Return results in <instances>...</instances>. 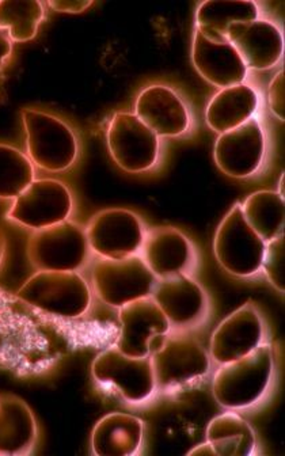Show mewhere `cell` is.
I'll list each match as a JSON object with an SVG mask.
<instances>
[{"label": "cell", "instance_id": "6da1fadb", "mask_svg": "<svg viewBox=\"0 0 285 456\" xmlns=\"http://www.w3.org/2000/svg\"><path fill=\"white\" fill-rule=\"evenodd\" d=\"M118 325L94 318L54 317L0 289V372L38 377L80 349H106L118 341Z\"/></svg>", "mask_w": 285, "mask_h": 456}, {"label": "cell", "instance_id": "7a4b0ae2", "mask_svg": "<svg viewBox=\"0 0 285 456\" xmlns=\"http://www.w3.org/2000/svg\"><path fill=\"white\" fill-rule=\"evenodd\" d=\"M273 370L274 349L266 342L240 359L220 364L214 377L216 403L228 411L256 405L268 391Z\"/></svg>", "mask_w": 285, "mask_h": 456}, {"label": "cell", "instance_id": "3957f363", "mask_svg": "<svg viewBox=\"0 0 285 456\" xmlns=\"http://www.w3.org/2000/svg\"><path fill=\"white\" fill-rule=\"evenodd\" d=\"M20 114L28 157L33 165L49 173H61L75 165L79 142L66 121L38 109L26 108Z\"/></svg>", "mask_w": 285, "mask_h": 456}, {"label": "cell", "instance_id": "277c9868", "mask_svg": "<svg viewBox=\"0 0 285 456\" xmlns=\"http://www.w3.org/2000/svg\"><path fill=\"white\" fill-rule=\"evenodd\" d=\"M18 297L54 317H85L92 305V289L77 272L38 271L18 289Z\"/></svg>", "mask_w": 285, "mask_h": 456}, {"label": "cell", "instance_id": "5b68a950", "mask_svg": "<svg viewBox=\"0 0 285 456\" xmlns=\"http://www.w3.org/2000/svg\"><path fill=\"white\" fill-rule=\"evenodd\" d=\"M92 374L101 387L118 394L126 403H146L157 393L150 356H128L116 346L103 349L95 357Z\"/></svg>", "mask_w": 285, "mask_h": 456}, {"label": "cell", "instance_id": "8992f818", "mask_svg": "<svg viewBox=\"0 0 285 456\" xmlns=\"http://www.w3.org/2000/svg\"><path fill=\"white\" fill-rule=\"evenodd\" d=\"M86 232L71 220L41 228L28 238V261L37 271L77 272L89 258Z\"/></svg>", "mask_w": 285, "mask_h": 456}, {"label": "cell", "instance_id": "52a82bcc", "mask_svg": "<svg viewBox=\"0 0 285 456\" xmlns=\"http://www.w3.org/2000/svg\"><path fill=\"white\" fill-rule=\"evenodd\" d=\"M92 281L97 297L118 310L126 303L151 297L158 279L136 254L120 260L100 258L93 266Z\"/></svg>", "mask_w": 285, "mask_h": 456}, {"label": "cell", "instance_id": "ba28073f", "mask_svg": "<svg viewBox=\"0 0 285 456\" xmlns=\"http://www.w3.org/2000/svg\"><path fill=\"white\" fill-rule=\"evenodd\" d=\"M157 391H175L207 377L211 360L197 339L166 336L160 348L150 354Z\"/></svg>", "mask_w": 285, "mask_h": 456}, {"label": "cell", "instance_id": "9c48e42d", "mask_svg": "<svg viewBox=\"0 0 285 456\" xmlns=\"http://www.w3.org/2000/svg\"><path fill=\"white\" fill-rule=\"evenodd\" d=\"M214 248L220 265L230 274L250 277L261 271L265 242L246 222L240 204H235L220 223Z\"/></svg>", "mask_w": 285, "mask_h": 456}, {"label": "cell", "instance_id": "30bf717a", "mask_svg": "<svg viewBox=\"0 0 285 456\" xmlns=\"http://www.w3.org/2000/svg\"><path fill=\"white\" fill-rule=\"evenodd\" d=\"M109 154L121 170L140 175L151 170L159 158V137L134 113L118 111L106 132Z\"/></svg>", "mask_w": 285, "mask_h": 456}, {"label": "cell", "instance_id": "8fae6325", "mask_svg": "<svg viewBox=\"0 0 285 456\" xmlns=\"http://www.w3.org/2000/svg\"><path fill=\"white\" fill-rule=\"evenodd\" d=\"M74 208L69 186L61 181H33L7 212V219L15 224L37 232L57 223L66 222Z\"/></svg>", "mask_w": 285, "mask_h": 456}, {"label": "cell", "instance_id": "7c38bea8", "mask_svg": "<svg viewBox=\"0 0 285 456\" xmlns=\"http://www.w3.org/2000/svg\"><path fill=\"white\" fill-rule=\"evenodd\" d=\"M90 250L100 258L120 260L142 250L146 228L134 212L109 208L98 212L85 230Z\"/></svg>", "mask_w": 285, "mask_h": 456}, {"label": "cell", "instance_id": "4fadbf2b", "mask_svg": "<svg viewBox=\"0 0 285 456\" xmlns=\"http://www.w3.org/2000/svg\"><path fill=\"white\" fill-rule=\"evenodd\" d=\"M264 157L265 136L256 118L220 134L215 144V162L228 177H251L263 165Z\"/></svg>", "mask_w": 285, "mask_h": 456}, {"label": "cell", "instance_id": "5bb4252c", "mask_svg": "<svg viewBox=\"0 0 285 456\" xmlns=\"http://www.w3.org/2000/svg\"><path fill=\"white\" fill-rule=\"evenodd\" d=\"M264 338L265 326L260 311L253 303H245L215 329L211 357L219 364L234 362L258 348Z\"/></svg>", "mask_w": 285, "mask_h": 456}, {"label": "cell", "instance_id": "9a60e30c", "mask_svg": "<svg viewBox=\"0 0 285 456\" xmlns=\"http://www.w3.org/2000/svg\"><path fill=\"white\" fill-rule=\"evenodd\" d=\"M170 322L151 297L118 308V337L114 346L132 357H149V344L158 334H168Z\"/></svg>", "mask_w": 285, "mask_h": 456}, {"label": "cell", "instance_id": "2e32d148", "mask_svg": "<svg viewBox=\"0 0 285 456\" xmlns=\"http://www.w3.org/2000/svg\"><path fill=\"white\" fill-rule=\"evenodd\" d=\"M151 297L165 314L171 329L178 330L199 325L208 310L206 292L188 274L158 280Z\"/></svg>", "mask_w": 285, "mask_h": 456}, {"label": "cell", "instance_id": "e0dca14e", "mask_svg": "<svg viewBox=\"0 0 285 456\" xmlns=\"http://www.w3.org/2000/svg\"><path fill=\"white\" fill-rule=\"evenodd\" d=\"M140 253L158 280L188 274L196 264L191 240L175 227H157L146 232Z\"/></svg>", "mask_w": 285, "mask_h": 456}, {"label": "cell", "instance_id": "ac0fdd59", "mask_svg": "<svg viewBox=\"0 0 285 456\" xmlns=\"http://www.w3.org/2000/svg\"><path fill=\"white\" fill-rule=\"evenodd\" d=\"M134 114L158 137H177L191 126L188 109L167 86L151 85L137 95Z\"/></svg>", "mask_w": 285, "mask_h": 456}, {"label": "cell", "instance_id": "d6986e66", "mask_svg": "<svg viewBox=\"0 0 285 456\" xmlns=\"http://www.w3.org/2000/svg\"><path fill=\"white\" fill-rule=\"evenodd\" d=\"M227 38L242 57L246 69H269L276 66L284 51L279 28L265 20L232 23Z\"/></svg>", "mask_w": 285, "mask_h": 456}, {"label": "cell", "instance_id": "ffe728a7", "mask_svg": "<svg viewBox=\"0 0 285 456\" xmlns=\"http://www.w3.org/2000/svg\"><path fill=\"white\" fill-rule=\"evenodd\" d=\"M191 59L199 74L222 89L242 85L248 75L242 57L230 41L211 40L199 30L194 33Z\"/></svg>", "mask_w": 285, "mask_h": 456}, {"label": "cell", "instance_id": "44dd1931", "mask_svg": "<svg viewBox=\"0 0 285 456\" xmlns=\"http://www.w3.org/2000/svg\"><path fill=\"white\" fill-rule=\"evenodd\" d=\"M35 414L12 394L0 395V455H28L37 443Z\"/></svg>", "mask_w": 285, "mask_h": 456}, {"label": "cell", "instance_id": "7402d4cb", "mask_svg": "<svg viewBox=\"0 0 285 456\" xmlns=\"http://www.w3.org/2000/svg\"><path fill=\"white\" fill-rule=\"evenodd\" d=\"M144 440V422L128 413L106 414L95 424L92 451L98 456H132L139 452Z\"/></svg>", "mask_w": 285, "mask_h": 456}, {"label": "cell", "instance_id": "603a6c76", "mask_svg": "<svg viewBox=\"0 0 285 456\" xmlns=\"http://www.w3.org/2000/svg\"><path fill=\"white\" fill-rule=\"evenodd\" d=\"M258 108V95L248 85L220 90L207 106L206 120L217 134L232 131L253 118Z\"/></svg>", "mask_w": 285, "mask_h": 456}, {"label": "cell", "instance_id": "cb8c5ba5", "mask_svg": "<svg viewBox=\"0 0 285 456\" xmlns=\"http://www.w3.org/2000/svg\"><path fill=\"white\" fill-rule=\"evenodd\" d=\"M258 7L254 2L209 0L200 4L197 9L196 30L211 40H228L227 30L232 23L258 20Z\"/></svg>", "mask_w": 285, "mask_h": 456}, {"label": "cell", "instance_id": "d4e9b609", "mask_svg": "<svg viewBox=\"0 0 285 456\" xmlns=\"http://www.w3.org/2000/svg\"><path fill=\"white\" fill-rule=\"evenodd\" d=\"M207 442L220 456H250L256 447V434L251 425L232 411L220 414L209 422Z\"/></svg>", "mask_w": 285, "mask_h": 456}, {"label": "cell", "instance_id": "484cf974", "mask_svg": "<svg viewBox=\"0 0 285 456\" xmlns=\"http://www.w3.org/2000/svg\"><path fill=\"white\" fill-rule=\"evenodd\" d=\"M240 207L246 222L264 242L284 234V199L276 191H256Z\"/></svg>", "mask_w": 285, "mask_h": 456}, {"label": "cell", "instance_id": "4316f807", "mask_svg": "<svg viewBox=\"0 0 285 456\" xmlns=\"http://www.w3.org/2000/svg\"><path fill=\"white\" fill-rule=\"evenodd\" d=\"M45 17V4L37 0H2L0 30L14 43H26L37 36Z\"/></svg>", "mask_w": 285, "mask_h": 456}, {"label": "cell", "instance_id": "83f0119b", "mask_svg": "<svg viewBox=\"0 0 285 456\" xmlns=\"http://www.w3.org/2000/svg\"><path fill=\"white\" fill-rule=\"evenodd\" d=\"M35 165L28 155L0 142V200H15L35 181Z\"/></svg>", "mask_w": 285, "mask_h": 456}, {"label": "cell", "instance_id": "f1b7e54d", "mask_svg": "<svg viewBox=\"0 0 285 456\" xmlns=\"http://www.w3.org/2000/svg\"><path fill=\"white\" fill-rule=\"evenodd\" d=\"M284 234L279 235L274 240L265 243L264 251L263 266L264 273L274 289L284 294Z\"/></svg>", "mask_w": 285, "mask_h": 456}, {"label": "cell", "instance_id": "f546056e", "mask_svg": "<svg viewBox=\"0 0 285 456\" xmlns=\"http://www.w3.org/2000/svg\"><path fill=\"white\" fill-rule=\"evenodd\" d=\"M284 69L277 72L274 79L269 86V102H271L272 111L279 120H285L284 114Z\"/></svg>", "mask_w": 285, "mask_h": 456}, {"label": "cell", "instance_id": "4dcf8cb0", "mask_svg": "<svg viewBox=\"0 0 285 456\" xmlns=\"http://www.w3.org/2000/svg\"><path fill=\"white\" fill-rule=\"evenodd\" d=\"M46 4L54 12L77 14V12H83L89 9L93 2L92 0H51Z\"/></svg>", "mask_w": 285, "mask_h": 456}, {"label": "cell", "instance_id": "1f68e13d", "mask_svg": "<svg viewBox=\"0 0 285 456\" xmlns=\"http://www.w3.org/2000/svg\"><path fill=\"white\" fill-rule=\"evenodd\" d=\"M12 53V41L7 37L6 33L0 30V69H4Z\"/></svg>", "mask_w": 285, "mask_h": 456}, {"label": "cell", "instance_id": "d6a6232c", "mask_svg": "<svg viewBox=\"0 0 285 456\" xmlns=\"http://www.w3.org/2000/svg\"><path fill=\"white\" fill-rule=\"evenodd\" d=\"M188 455H216L215 453L214 448L209 444L208 442L204 443V444L197 445L193 450L189 451Z\"/></svg>", "mask_w": 285, "mask_h": 456}, {"label": "cell", "instance_id": "836d02e7", "mask_svg": "<svg viewBox=\"0 0 285 456\" xmlns=\"http://www.w3.org/2000/svg\"><path fill=\"white\" fill-rule=\"evenodd\" d=\"M7 250V238L4 230L0 227V266L4 265V256Z\"/></svg>", "mask_w": 285, "mask_h": 456}, {"label": "cell", "instance_id": "e575fe53", "mask_svg": "<svg viewBox=\"0 0 285 456\" xmlns=\"http://www.w3.org/2000/svg\"><path fill=\"white\" fill-rule=\"evenodd\" d=\"M279 194L282 197V199H284V175H282L281 178H280Z\"/></svg>", "mask_w": 285, "mask_h": 456}]
</instances>
